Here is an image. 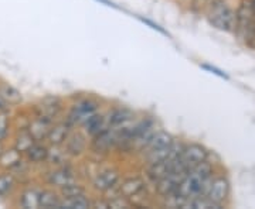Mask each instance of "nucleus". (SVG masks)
I'll list each match as a JSON object with an SVG mask.
<instances>
[{
	"mask_svg": "<svg viewBox=\"0 0 255 209\" xmlns=\"http://www.w3.org/2000/svg\"><path fill=\"white\" fill-rule=\"evenodd\" d=\"M48 153H50V148L47 145L36 141L24 154H26V158H27L30 163L41 164L46 163L47 160H48Z\"/></svg>",
	"mask_w": 255,
	"mask_h": 209,
	"instance_id": "18",
	"label": "nucleus"
},
{
	"mask_svg": "<svg viewBox=\"0 0 255 209\" xmlns=\"http://www.w3.org/2000/svg\"><path fill=\"white\" fill-rule=\"evenodd\" d=\"M146 190H147V184L143 177L130 175V177H125L121 180L117 190L111 194V197L122 195V197L132 201V204L135 205L137 200H143V194H146Z\"/></svg>",
	"mask_w": 255,
	"mask_h": 209,
	"instance_id": "5",
	"label": "nucleus"
},
{
	"mask_svg": "<svg viewBox=\"0 0 255 209\" xmlns=\"http://www.w3.org/2000/svg\"><path fill=\"white\" fill-rule=\"evenodd\" d=\"M53 147H54V148L50 150V153H48V160H47V161H51V164L55 165V167L65 165V155H68V153L65 151V148H64V151H60V150H58L60 145H53Z\"/></svg>",
	"mask_w": 255,
	"mask_h": 209,
	"instance_id": "26",
	"label": "nucleus"
},
{
	"mask_svg": "<svg viewBox=\"0 0 255 209\" xmlns=\"http://www.w3.org/2000/svg\"><path fill=\"white\" fill-rule=\"evenodd\" d=\"M0 164L10 171H17L24 165L23 160H21V153L16 147L0 153Z\"/></svg>",
	"mask_w": 255,
	"mask_h": 209,
	"instance_id": "17",
	"label": "nucleus"
},
{
	"mask_svg": "<svg viewBox=\"0 0 255 209\" xmlns=\"http://www.w3.org/2000/svg\"><path fill=\"white\" fill-rule=\"evenodd\" d=\"M174 140L176 139L169 132H166V130H156L155 135L149 140V143L146 144V147L142 150L140 154H145L147 151H153V150H162V148L172 147Z\"/></svg>",
	"mask_w": 255,
	"mask_h": 209,
	"instance_id": "14",
	"label": "nucleus"
},
{
	"mask_svg": "<svg viewBox=\"0 0 255 209\" xmlns=\"http://www.w3.org/2000/svg\"><path fill=\"white\" fill-rule=\"evenodd\" d=\"M230 190H231V187H230V181H228L227 177H224V175H214L209 184L206 197L223 208L224 202L230 197Z\"/></svg>",
	"mask_w": 255,
	"mask_h": 209,
	"instance_id": "8",
	"label": "nucleus"
},
{
	"mask_svg": "<svg viewBox=\"0 0 255 209\" xmlns=\"http://www.w3.org/2000/svg\"><path fill=\"white\" fill-rule=\"evenodd\" d=\"M51 126H53V122H48L46 119L36 116V118L30 122L27 130L28 133L34 137L36 141H41V140L47 139L50 130H51Z\"/></svg>",
	"mask_w": 255,
	"mask_h": 209,
	"instance_id": "16",
	"label": "nucleus"
},
{
	"mask_svg": "<svg viewBox=\"0 0 255 209\" xmlns=\"http://www.w3.org/2000/svg\"><path fill=\"white\" fill-rule=\"evenodd\" d=\"M0 98L4 100L6 105H17V103L21 102L20 92L9 83H1L0 85Z\"/></svg>",
	"mask_w": 255,
	"mask_h": 209,
	"instance_id": "22",
	"label": "nucleus"
},
{
	"mask_svg": "<svg viewBox=\"0 0 255 209\" xmlns=\"http://www.w3.org/2000/svg\"><path fill=\"white\" fill-rule=\"evenodd\" d=\"M74 130V126L65 119L64 122H57V123H53L51 126V130L47 136V140L51 145H63L68 136L71 135V132Z\"/></svg>",
	"mask_w": 255,
	"mask_h": 209,
	"instance_id": "12",
	"label": "nucleus"
},
{
	"mask_svg": "<svg viewBox=\"0 0 255 209\" xmlns=\"http://www.w3.org/2000/svg\"><path fill=\"white\" fill-rule=\"evenodd\" d=\"M60 194H61L63 198H71V197H77V195H81V194H87V190L80 182L75 181L65 185L63 188H60Z\"/></svg>",
	"mask_w": 255,
	"mask_h": 209,
	"instance_id": "24",
	"label": "nucleus"
},
{
	"mask_svg": "<svg viewBox=\"0 0 255 209\" xmlns=\"http://www.w3.org/2000/svg\"><path fill=\"white\" fill-rule=\"evenodd\" d=\"M209 160V151L204 145L199 143H184L182 153L173 165H177L186 171H190L193 167Z\"/></svg>",
	"mask_w": 255,
	"mask_h": 209,
	"instance_id": "6",
	"label": "nucleus"
},
{
	"mask_svg": "<svg viewBox=\"0 0 255 209\" xmlns=\"http://www.w3.org/2000/svg\"><path fill=\"white\" fill-rule=\"evenodd\" d=\"M110 128V123H108V118H107V115H104V113H95L94 116L88 119L87 122H85V125L82 126V130L88 135L90 139L92 137H95L97 135H100L101 132H104V130H107V129Z\"/></svg>",
	"mask_w": 255,
	"mask_h": 209,
	"instance_id": "15",
	"label": "nucleus"
},
{
	"mask_svg": "<svg viewBox=\"0 0 255 209\" xmlns=\"http://www.w3.org/2000/svg\"><path fill=\"white\" fill-rule=\"evenodd\" d=\"M63 112V103L58 98H46L36 106V116L53 122Z\"/></svg>",
	"mask_w": 255,
	"mask_h": 209,
	"instance_id": "10",
	"label": "nucleus"
},
{
	"mask_svg": "<svg viewBox=\"0 0 255 209\" xmlns=\"http://www.w3.org/2000/svg\"><path fill=\"white\" fill-rule=\"evenodd\" d=\"M9 135V115L4 110H0V143L6 140Z\"/></svg>",
	"mask_w": 255,
	"mask_h": 209,
	"instance_id": "27",
	"label": "nucleus"
},
{
	"mask_svg": "<svg viewBox=\"0 0 255 209\" xmlns=\"http://www.w3.org/2000/svg\"><path fill=\"white\" fill-rule=\"evenodd\" d=\"M61 204H63L61 194H57L51 190H44L40 194V208L61 209Z\"/></svg>",
	"mask_w": 255,
	"mask_h": 209,
	"instance_id": "19",
	"label": "nucleus"
},
{
	"mask_svg": "<svg viewBox=\"0 0 255 209\" xmlns=\"http://www.w3.org/2000/svg\"><path fill=\"white\" fill-rule=\"evenodd\" d=\"M180 182H182V180L179 177H176L173 174H169V175L163 177L162 180L156 181L153 185H155L156 194L160 198L166 200V198L172 197V195H174L177 192V188H179V184Z\"/></svg>",
	"mask_w": 255,
	"mask_h": 209,
	"instance_id": "13",
	"label": "nucleus"
},
{
	"mask_svg": "<svg viewBox=\"0 0 255 209\" xmlns=\"http://www.w3.org/2000/svg\"><path fill=\"white\" fill-rule=\"evenodd\" d=\"M40 194L37 188H27L24 190L20 197V207L24 209H36L40 208Z\"/></svg>",
	"mask_w": 255,
	"mask_h": 209,
	"instance_id": "20",
	"label": "nucleus"
},
{
	"mask_svg": "<svg viewBox=\"0 0 255 209\" xmlns=\"http://www.w3.org/2000/svg\"><path fill=\"white\" fill-rule=\"evenodd\" d=\"M16 187V178L11 174H1L0 175V197H6L13 188Z\"/></svg>",
	"mask_w": 255,
	"mask_h": 209,
	"instance_id": "25",
	"label": "nucleus"
},
{
	"mask_svg": "<svg viewBox=\"0 0 255 209\" xmlns=\"http://www.w3.org/2000/svg\"><path fill=\"white\" fill-rule=\"evenodd\" d=\"M90 141L91 139L84 130H73L71 135L68 136L67 141L64 143V148L71 157H80L88 148H90Z\"/></svg>",
	"mask_w": 255,
	"mask_h": 209,
	"instance_id": "9",
	"label": "nucleus"
},
{
	"mask_svg": "<svg viewBox=\"0 0 255 209\" xmlns=\"http://www.w3.org/2000/svg\"><path fill=\"white\" fill-rule=\"evenodd\" d=\"M92 208V200L87 194H81L71 198H63L61 209H88Z\"/></svg>",
	"mask_w": 255,
	"mask_h": 209,
	"instance_id": "21",
	"label": "nucleus"
},
{
	"mask_svg": "<svg viewBox=\"0 0 255 209\" xmlns=\"http://www.w3.org/2000/svg\"><path fill=\"white\" fill-rule=\"evenodd\" d=\"M234 31L248 44L255 41V11L251 0H243L236 11Z\"/></svg>",
	"mask_w": 255,
	"mask_h": 209,
	"instance_id": "3",
	"label": "nucleus"
},
{
	"mask_svg": "<svg viewBox=\"0 0 255 209\" xmlns=\"http://www.w3.org/2000/svg\"><path fill=\"white\" fill-rule=\"evenodd\" d=\"M213 177H214V167L213 164L209 163V160H206L199 165L193 167L186 174V177L179 184L176 194L182 197L183 200L187 201V208H189V201L197 197H206V192Z\"/></svg>",
	"mask_w": 255,
	"mask_h": 209,
	"instance_id": "1",
	"label": "nucleus"
},
{
	"mask_svg": "<svg viewBox=\"0 0 255 209\" xmlns=\"http://www.w3.org/2000/svg\"><path fill=\"white\" fill-rule=\"evenodd\" d=\"M47 181H48L50 185H53V187L63 188L65 185L77 181V175H75V173H74V170L71 167L61 165V167H57L55 170H53L51 173L48 174Z\"/></svg>",
	"mask_w": 255,
	"mask_h": 209,
	"instance_id": "11",
	"label": "nucleus"
},
{
	"mask_svg": "<svg viewBox=\"0 0 255 209\" xmlns=\"http://www.w3.org/2000/svg\"><path fill=\"white\" fill-rule=\"evenodd\" d=\"M36 143V140H34V137L31 136L30 133H28V130H23V132H20L18 133V136L16 137V143H14V147L17 148L20 153H26L28 148L31 147V145Z\"/></svg>",
	"mask_w": 255,
	"mask_h": 209,
	"instance_id": "23",
	"label": "nucleus"
},
{
	"mask_svg": "<svg viewBox=\"0 0 255 209\" xmlns=\"http://www.w3.org/2000/svg\"><path fill=\"white\" fill-rule=\"evenodd\" d=\"M206 18L210 26L220 31H234L236 28V11L228 4L227 0H210Z\"/></svg>",
	"mask_w": 255,
	"mask_h": 209,
	"instance_id": "2",
	"label": "nucleus"
},
{
	"mask_svg": "<svg viewBox=\"0 0 255 209\" xmlns=\"http://www.w3.org/2000/svg\"><path fill=\"white\" fill-rule=\"evenodd\" d=\"M100 102L94 98H82L78 99L68 112L67 120L74 128H82L88 119L100 112Z\"/></svg>",
	"mask_w": 255,
	"mask_h": 209,
	"instance_id": "4",
	"label": "nucleus"
},
{
	"mask_svg": "<svg viewBox=\"0 0 255 209\" xmlns=\"http://www.w3.org/2000/svg\"><path fill=\"white\" fill-rule=\"evenodd\" d=\"M122 180L121 171L115 167H105L101 168L92 177V188L101 194L110 195L117 190L119 182Z\"/></svg>",
	"mask_w": 255,
	"mask_h": 209,
	"instance_id": "7",
	"label": "nucleus"
}]
</instances>
